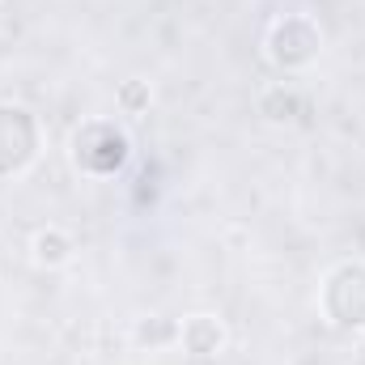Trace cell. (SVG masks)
<instances>
[{"mask_svg":"<svg viewBox=\"0 0 365 365\" xmlns=\"http://www.w3.org/2000/svg\"><path fill=\"white\" fill-rule=\"evenodd\" d=\"M38 149V128L30 110L21 106H0V175H17L30 166Z\"/></svg>","mask_w":365,"mask_h":365,"instance_id":"6da1fadb","label":"cell"},{"mask_svg":"<svg viewBox=\"0 0 365 365\" xmlns=\"http://www.w3.org/2000/svg\"><path fill=\"white\" fill-rule=\"evenodd\" d=\"M327 310L344 327H365V272L361 268H340L327 284Z\"/></svg>","mask_w":365,"mask_h":365,"instance_id":"7a4b0ae2","label":"cell"},{"mask_svg":"<svg viewBox=\"0 0 365 365\" xmlns=\"http://www.w3.org/2000/svg\"><path fill=\"white\" fill-rule=\"evenodd\" d=\"M272 38H289V47H272L276 64H306L314 51H319V34L310 30V21L302 17H289L272 30Z\"/></svg>","mask_w":365,"mask_h":365,"instance_id":"3957f363","label":"cell"}]
</instances>
